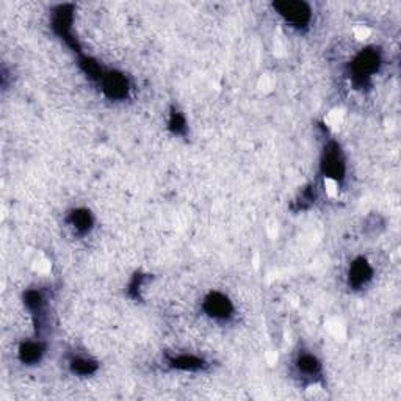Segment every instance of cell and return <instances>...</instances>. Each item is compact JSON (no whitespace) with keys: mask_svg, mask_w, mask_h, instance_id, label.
I'll use <instances>...</instances> for the list:
<instances>
[{"mask_svg":"<svg viewBox=\"0 0 401 401\" xmlns=\"http://www.w3.org/2000/svg\"><path fill=\"white\" fill-rule=\"evenodd\" d=\"M381 52L376 47H365L351 61V80L359 88L367 86L373 75L379 71Z\"/></svg>","mask_w":401,"mask_h":401,"instance_id":"cell-1","label":"cell"},{"mask_svg":"<svg viewBox=\"0 0 401 401\" xmlns=\"http://www.w3.org/2000/svg\"><path fill=\"white\" fill-rule=\"evenodd\" d=\"M320 171L326 179L334 180L337 184L343 182L345 175H347V162H345L340 144L336 141L326 143L322 160H320Z\"/></svg>","mask_w":401,"mask_h":401,"instance_id":"cell-2","label":"cell"},{"mask_svg":"<svg viewBox=\"0 0 401 401\" xmlns=\"http://www.w3.org/2000/svg\"><path fill=\"white\" fill-rule=\"evenodd\" d=\"M72 22H74V5L65 3L55 6L52 11V30L54 33L61 38L66 42V46L71 47L74 52L81 54L77 40L72 33Z\"/></svg>","mask_w":401,"mask_h":401,"instance_id":"cell-3","label":"cell"},{"mask_svg":"<svg viewBox=\"0 0 401 401\" xmlns=\"http://www.w3.org/2000/svg\"><path fill=\"white\" fill-rule=\"evenodd\" d=\"M274 11L292 27L304 29L312 21V8L309 3L299 0H282L273 3Z\"/></svg>","mask_w":401,"mask_h":401,"instance_id":"cell-4","label":"cell"},{"mask_svg":"<svg viewBox=\"0 0 401 401\" xmlns=\"http://www.w3.org/2000/svg\"><path fill=\"white\" fill-rule=\"evenodd\" d=\"M203 310L217 322H228L234 315V304L224 293L210 292L203 301Z\"/></svg>","mask_w":401,"mask_h":401,"instance_id":"cell-5","label":"cell"},{"mask_svg":"<svg viewBox=\"0 0 401 401\" xmlns=\"http://www.w3.org/2000/svg\"><path fill=\"white\" fill-rule=\"evenodd\" d=\"M100 90L110 100H124L129 96L130 81L123 72L119 71H105L102 80L99 81Z\"/></svg>","mask_w":401,"mask_h":401,"instance_id":"cell-6","label":"cell"},{"mask_svg":"<svg viewBox=\"0 0 401 401\" xmlns=\"http://www.w3.org/2000/svg\"><path fill=\"white\" fill-rule=\"evenodd\" d=\"M373 278V268L365 257H357L348 268V285L354 290L365 287Z\"/></svg>","mask_w":401,"mask_h":401,"instance_id":"cell-7","label":"cell"},{"mask_svg":"<svg viewBox=\"0 0 401 401\" xmlns=\"http://www.w3.org/2000/svg\"><path fill=\"white\" fill-rule=\"evenodd\" d=\"M24 304L33 317L36 331L40 332L44 324V317H46V297L41 290L30 288L24 293Z\"/></svg>","mask_w":401,"mask_h":401,"instance_id":"cell-8","label":"cell"},{"mask_svg":"<svg viewBox=\"0 0 401 401\" xmlns=\"http://www.w3.org/2000/svg\"><path fill=\"white\" fill-rule=\"evenodd\" d=\"M294 367H297V372L306 379H317L323 373L322 362L318 361V357L312 353H307V351L298 354L297 361H294Z\"/></svg>","mask_w":401,"mask_h":401,"instance_id":"cell-9","label":"cell"},{"mask_svg":"<svg viewBox=\"0 0 401 401\" xmlns=\"http://www.w3.org/2000/svg\"><path fill=\"white\" fill-rule=\"evenodd\" d=\"M44 353H46V345L40 338H36V340L21 343V347L17 349V357L24 365H35V363L41 362Z\"/></svg>","mask_w":401,"mask_h":401,"instance_id":"cell-10","label":"cell"},{"mask_svg":"<svg viewBox=\"0 0 401 401\" xmlns=\"http://www.w3.org/2000/svg\"><path fill=\"white\" fill-rule=\"evenodd\" d=\"M168 365L179 372H200L207 367V362L196 354H175L168 357Z\"/></svg>","mask_w":401,"mask_h":401,"instance_id":"cell-11","label":"cell"},{"mask_svg":"<svg viewBox=\"0 0 401 401\" xmlns=\"http://www.w3.org/2000/svg\"><path fill=\"white\" fill-rule=\"evenodd\" d=\"M68 224L71 226V229L77 235H86L88 232L93 229L94 226V218L93 213L88 209H74L69 212V215L66 218Z\"/></svg>","mask_w":401,"mask_h":401,"instance_id":"cell-12","label":"cell"},{"mask_svg":"<svg viewBox=\"0 0 401 401\" xmlns=\"http://www.w3.org/2000/svg\"><path fill=\"white\" fill-rule=\"evenodd\" d=\"M79 66L84 74L86 75L88 79H91L93 81H99L102 80L104 74H105V69L99 65V63L91 58L90 55H85V54H79Z\"/></svg>","mask_w":401,"mask_h":401,"instance_id":"cell-13","label":"cell"},{"mask_svg":"<svg viewBox=\"0 0 401 401\" xmlns=\"http://www.w3.org/2000/svg\"><path fill=\"white\" fill-rule=\"evenodd\" d=\"M69 368L74 375L79 376H91L97 372V362L93 359H88V357L84 356H75L69 361Z\"/></svg>","mask_w":401,"mask_h":401,"instance_id":"cell-14","label":"cell"},{"mask_svg":"<svg viewBox=\"0 0 401 401\" xmlns=\"http://www.w3.org/2000/svg\"><path fill=\"white\" fill-rule=\"evenodd\" d=\"M168 129L173 132L174 135H185L187 134V119L184 113L178 109H173L168 118Z\"/></svg>","mask_w":401,"mask_h":401,"instance_id":"cell-15","label":"cell"},{"mask_svg":"<svg viewBox=\"0 0 401 401\" xmlns=\"http://www.w3.org/2000/svg\"><path fill=\"white\" fill-rule=\"evenodd\" d=\"M313 200H315V191L312 190V188H307V190L301 191V196L298 200V210H304L307 207H310L313 204Z\"/></svg>","mask_w":401,"mask_h":401,"instance_id":"cell-16","label":"cell"}]
</instances>
